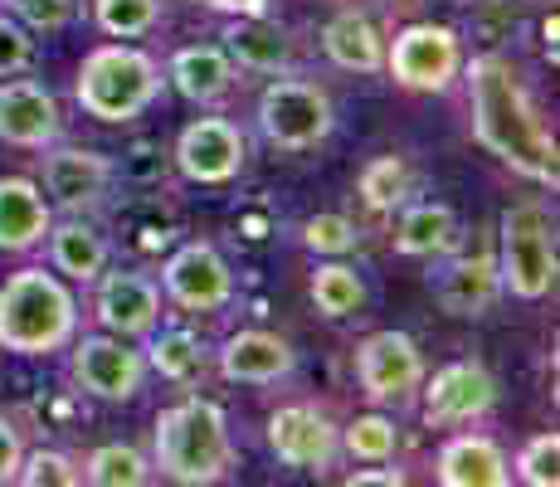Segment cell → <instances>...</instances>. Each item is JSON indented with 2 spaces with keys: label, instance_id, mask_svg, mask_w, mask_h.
<instances>
[{
  "label": "cell",
  "instance_id": "obj_3",
  "mask_svg": "<svg viewBox=\"0 0 560 487\" xmlns=\"http://www.w3.org/2000/svg\"><path fill=\"white\" fill-rule=\"evenodd\" d=\"M79 337V298L54 268H15L0 283V346L10 356H54Z\"/></svg>",
  "mask_w": 560,
  "mask_h": 487
},
{
  "label": "cell",
  "instance_id": "obj_30",
  "mask_svg": "<svg viewBox=\"0 0 560 487\" xmlns=\"http://www.w3.org/2000/svg\"><path fill=\"white\" fill-rule=\"evenodd\" d=\"M341 453L357 463H395V453H400V425L385 415H357L341 429Z\"/></svg>",
  "mask_w": 560,
  "mask_h": 487
},
{
  "label": "cell",
  "instance_id": "obj_14",
  "mask_svg": "<svg viewBox=\"0 0 560 487\" xmlns=\"http://www.w3.org/2000/svg\"><path fill=\"white\" fill-rule=\"evenodd\" d=\"M268 449L283 468L327 473L341 459V429L317 405H283L268 415Z\"/></svg>",
  "mask_w": 560,
  "mask_h": 487
},
{
  "label": "cell",
  "instance_id": "obj_17",
  "mask_svg": "<svg viewBox=\"0 0 560 487\" xmlns=\"http://www.w3.org/2000/svg\"><path fill=\"white\" fill-rule=\"evenodd\" d=\"M0 142L20 151H45L63 142V107L45 83L35 79H0Z\"/></svg>",
  "mask_w": 560,
  "mask_h": 487
},
{
  "label": "cell",
  "instance_id": "obj_40",
  "mask_svg": "<svg viewBox=\"0 0 560 487\" xmlns=\"http://www.w3.org/2000/svg\"><path fill=\"white\" fill-rule=\"evenodd\" d=\"M395 5H400V0H395Z\"/></svg>",
  "mask_w": 560,
  "mask_h": 487
},
{
  "label": "cell",
  "instance_id": "obj_2",
  "mask_svg": "<svg viewBox=\"0 0 560 487\" xmlns=\"http://www.w3.org/2000/svg\"><path fill=\"white\" fill-rule=\"evenodd\" d=\"M240 463L230 439V419L214 399H180V405L161 409L152 429V468L171 483L186 487H210L224 483Z\"/></svg>",
  "mask_w": 560,
  "mask_h": 487
},
{
  "label": "cell",
  "instance_id": "obj_25",
  "mask_svg": "<svg viewBox=\"0 0 560 487\" xmlns=\"http://www.w3.org/2000/svg\"><path fill=\"white\" fill-rule=\"evenodd\" d=\"M463 244L458 214L444 200H405L400 224H395V248L405 258H439Z\"/></svg>",
  "mask_w": 560,
  "mask_h": 487
},
{
  "label": "cell",
  "instance_id": "obj_31",
  "mask_svg": "<svg viewBox=\"0 0 560 487\" xmlns=\"http://www.w3.org/2000/svg\"><path fill=\"white\" fill-rule=\"evenodd\" d=\"M161 15H166V0H93V25L113 39L152 35Z\"/></svg>",
  "mask_w": 560,
  "mask_h": 487
},
{
  "label": "cell",
  "instance_id": "obj_18",
  "mask_svg": "<svg viewBox=\"0 0 560 487\" xmlns=\"http://www.w3.org/2000/svg\"><path fill=\"white\" fill-rule=\"evenodd\" d=\"M214 366H220V375L230 385H278L298 371V351L288 346V337H278V332L244 327L220 341Z\"/></svg>",
  "mask_w": 560,
  "mask_h": 487
},
{
  "label": "cell",
  "instance_id": "obj_37",
  "mask_svg": "<svg viewBox=\"0 0 560 487\" xmlns=\"http://www.w3.org/2000/svg\"><path fill=\"white\" fill-rule=\"evenodd\" d=\"M20 459H25V439H20V429L10 425L5 415H0V483H15Z\"/></svg>",
  "mask_w": 560,
  "mask_h": 487
},
{
  "label": "cell",
  "instance_id": "obj_5",
  "mask_svg": "<svg viewBox=\"0 0 560 487\" xmlns=\"http://www.w3.org/2000/svg\"><path fill=\"white\" fill-rule=\"evenodd\" d=\"M498 278L516 302H541L556 288V214L541 200H516L498 220Z\"/></svg>",
  "mask_w": 560,
  "mask_h": 487
},
{
  "label": "cell",
  "instance_id": "obj_12",
  "mask_svg": "<svg viewBox=\"0 0 560 487\" xmlns=\"http://www.w3.org/2000/svg\"><path fill=\"white\" fill-rule=\"evenodd\" d=\"M357 385L375 405H400L424 385V356L409 332H371L357 346Z\"/></svg>",
  "mask_w": 560,
  "mask_h": 487
},
{
  "label": "cell",
  "instance_id": "obj_39",
  "mask_svg": "<svg viewBox=\"0 0 560 487\" xmlns=\"http://www.w3.org/2000/svg\"><path fill=\"white\" fill-rule=\"evenodd\" d=\"M347 483H351V487H400L405 473H400V468H357Z\"/></svg>",
  "mask_w": 560,
  "mask_h": 487
},
{
  "label": "cell",
  "instance_id": "obj_35",
  "mask_svg": "<svg viewBox=\"0 0 560 487\" xmlns=\"http://www.w3.org/2000/svg\"><path fill=\"white\" fill-rule=\"evenodd\" d=\"M5 5V15H15L25 30H45V35H54V30H63L73 20V0H0Z\"/></svg>",
  "mask_w": 560,
  "mask_h": 487
},
{
  "label": "cell",
  "instance_id": "obj_20",
  "mask_svg": "<svg viewBox=\"0 0 560 487\" xmlns=\"http://www.w3.org/2000/svg\"><path fill=\"white\" fill-rule=\"evenodd\" d=\"M220 49L230 54V63L240 73H264V79H273V73L293 69V39L268 15H230Z\"/></svg>",
  "mask_w": 560,
  "mask_h": 487
},
{
  "label": "cell",
  "instance_id": "obj_27",
  "mask_svg": "<svg viewBox=\"0 0 560 487\" xmlns=\"http://www.w3.org/2000/svg\"><path fill=\"white\" fill-rule=\"evenodd\" d=\"M147 337H152V346H147V366H152L161 381L190 385L205 371V346L190 327H161V332L152 327Z\"/></svg>",
  "mask_w": 560,
  "mask_h": 487
},
{
  "label": "cell",
  "instance_id": "obj_10",
  "mask_svg": "<svg viewBox=\"0 0 560 487\" xmlns=\"http://www.w3.org/2000/svg\"><path fill=\"white\" fill-rule=\"evenodd\" d=\"M171 156H176V171L190 186H230L249 161V137L230 117H196V123L180 127Z\"/></svg>",
  "mask_w": 560,
  "mask_h": 487
},
{
  "label": "cell",
  "instance_id": "obj_16",
  "mask_svg": "<svg viewBox=\"0 0 560 487\" xmlns=\"http://www.w3.org/2000/svg\"><path fill=\"white\" fill-rule=\"evenodd\" d=\"M93 317L103 332L113 337H147L161 322V283L152 274H137V268H113L107 264L93 278Z\"/></svg>",
  "mask_w": 560,
  "mask_h": 487
},
{
  "label": "cell",
  "instance_id": "obj_19",
  "mask_svg": "<svg viewBox=\"0 0 560 487\" xmlns=\"http://www.w3.org/2000/svg\"><path fill=\"white\" fill-rule=\"evenodd\" d=\"M45 254H49V268L69 283H83L89 288L93 278L113 264V244L103 240V230L83 214H63V220L49 224L45 234Z\"/></svg>",
  "mask_w": 560,
  "mask_h": 487
},
{
  "label": "cell",
  "instance_id": "obj_7",
  "mask_svg": "<svg viewBox=\"0 0 560 487\" xmlns=\"http://www.w3.org/2000/svg\"><path fill=\"white\" fill-rule=\"evenodd\" d=\"M385 73L409 93H448L463 73V39L448 25H405L385 39Z\"/></svg>",
  "mask_w": 560,
  "mask_h": 487
},
{
  "label": "cell",
  "instance_id": "obj_6",
  "mask_svg": "<svg viewBox=\"0 0 560 487\" xmlns=\"http://www.w3.org/2000/svg\"><path fill=\"white\" fill-rule=\"evenodd\" d=\"M258 132L278 151H317L337 132V103L322 83L298 79L293 69L273 73L258 93Z\"/></svg>",
  "mask_w": 560,
  "mask_h": 487
},
{
  "label": "cell",
  "instance_id": "obj_34",
  "mask_svg": "<svg viewBox=\"0 0 560 487\" xmlns=\"http://www.w3.org/2000/svg\"><path fill=\"white\" fill-rule=\"evenodd\" d=\"M303 244L312 248V254H331V258H341V254H351V248L361 244V234H357V224L347 220V214H312V220L303 224Z\"/></svg>",
  "mask_w": 560,
  "mask_h": 487
},
{
  "label": "cell",
  "instance_id": "obj_38",
  "mask_svg": "<svg viewBox=\"0 0 560 487\" xmlns=\"http://www.w3.org/2000/svg\"><path fill=\"white\" fill-rule=\"evenodd\" d=\"M190 5H200V10H214V15H268V5L273 0H190Z\"/></svg>",
  "mask_w": 560,
  "mask_h": 487
},
{
  "label": "cell",
  "instance_id": "obj_1",
  "mask_svg": "<svg viewBox=\"0 0 560 487\" xmlns=\"http://www.w3.org/2000/svg\"><path fill=\"white\" fill-rule=\"evenodd\" d=\"M458 79H468L472 142L532 186L556 190V132L546 127L536 97L526 93L522 69L502 54H478L472 63L463 59Z\"/></svg>",
  "mask_w": 560,
  "mask_h": 487
},
{
  "label": "cell",
  "instance_id": "obj_13",
  "mask_svg": "<svg viewBox=\"0 0 560 487\" xmlns=\"http://www.w3.org/2000/svg\"><path fill=\"white\" fill-rule=\"evenodd\" d=\"M429 292L434 302L448 312V317H488L502 298V278H498V254L482 248V254H463V248H448V254L429 258Z\"/></svg>",
  "mask_w": 560,
  "mask_h": 487
},
{
  "label": "cell",
  "instance_id": "obj_32",
  "mask_svg": "<svg viewBox=\"0 0 560 487\" xmlns=\"http://www.w3.org/2000/svg\"><path fill=\"white\" fill-rule=\"evenodd\" d=\"M512 478L526 487H556V478H560V434L556 429H541V434H532L516 449Z\"/></svg>",
  "mask_w": 560,
  "mask_h": 487
},
{
  "label": "cell",
  "instance_id": "obj_8",
  "mask_svg": "<svg viewBox=\"0 0 560 487\" xmlns=\"http://www.w3.org/2000/svg\"><path fill=\"white\" fill-rule=\"evenodd\" d=\"M69 346H73V381H79L83 395L103 399V405H127V399L142 395L147 375H152L142 346H132L127 337H113V332H103V337H73Z\"/></svg>",
  "mask_w": 560,
  "mask_h": 487
},
{
  "label": "cell",
  "instance_id": "obj_28",
  "mask_svg": "<svg viewBox=\"0 0 560 487\" xmlns=\"http://www.w3.org/2000/svg\"><path fill=\"white\" fill-rule=\"evenodd\" d=\"M152 478V453H142L137 443H98L83 459V483L93 487H147Z\"/></svg>",
  "mask_w": 560,
  "mask_h": 487
},
{
  "label": "cell",
  "instance_id": "obj_29",
  "mask_svg": "<svg viewBox=\"0 0 560 487\" xmlns=\"http://www.w3.org/2000/svg\"><path fill=\"white\" fill-rule=\"evenodd\" d=\"M307 292H312V308L322 312L327 322H347L361 312L365 302V283L351 264L331 258V264H317V274L307 278Z\"/></svg>",
  "mask_w": 560,
  "mask_h": 487
},
{
  "label": "cell",
  "instance_id": "obj_22",
  "mask_svg": "<svg viewBox=\"0 0 560 487\" xmlns=\"http://www.w3.org/2000/svg\"><path fill=\"white\" fill-rule=\"evenodd\" d=\"M434 478L444 487H512V459L488 434H454L439 449Z\"/></svg>",
  "mask_w": 560,
  "mask_h": 487
},
{
  "label": "cell",
  "instance_id": "obj_21",
  "mask_svg": "<svg viewBox=\"0 0 560 487\" xmlns=\"http://www.w3.org/2000/svg\"><path fill=\"white\" fill-rule=\"evenodd\" d=\"M54 224V205L30 176H0V248L5 254H30L45 244Z\"/></svg>",
  "mask_w": 560,
  "mask_h": 487
},
{
  "label": "cell",
  "instance_id": "obj_36",
  "mask_svg": "<svg viewBox=\"0 0 560 487\" xmlns=\"http://www.w3.org/2000/svg\"><path fill=\"white\" fill-rule=\"evenodd\" d=\"M30 63H35V30H25L15 15L0 10V79L25 73Z\"/></svg>",
  "mask_w": 560,
  "mask_h": 487
},
{
  "label": "cell",
  "instance_id": "obj_11",
  "mask_svg": "<svg viewBox=\"0 0 560 487\" xmlns=\"http://www.w3.org/2000/svg\"><path fill=\"white\" fill-rule=\"evenodd\" d=\"M39 171H45V190L54 210L63 214H89L98 210V205L107 200V190H113V176L117 166L103 156V151L93 147H63L54 142L39 151Z\"/></svg>",
  "mask_w": 560,
  "mask_h": 487
},
{
  "label": "cell",
  "instance_id": "obj_9",
  "mask_svg": "<svg viewBox=\"0 0 560 487\" xmlns=\"http://www.w3.org/2000/svg\"><path fill=\"white\" fill-rule=\"evenodd\" d=\"M424 395V425L429 429H454L478 425L498 409V375L482 361H448L419 385Z\"/></svg>",
  "mask_w": 560,
  "mask_h": 487
},
{
  "label": "cell",
  "instance_id": "obj_33",
  "mask_svg": "<svg viewBox=\"0 0 560 487\" xmlns=\"http://www.w3.org/2000/svg\"><path fill=\"white\" fill-rule=\"evenodd\" d=\"M20 487H79L83 483V468L59 449H35L20 459V473H15Z\"/></svg>",
  "mask_w": 560,
  "mask_h": 487
},
{
  "label": "cell",
  "instance_id": "obj_15",
  "mask_svg": "<svg viewBox=\"0 0 560 487\" xmlns=\"http://www.w3.org/2000/svg\"><path fill=\"white\" fill-rule=\"evenodd\" d=\"M161 298L186 312H220L234 302V274L214 244L190 240L161 264Z\"/></svg>",
  "mask_w": 560,
  "mask_h": 487
},
{
  "label": "cell",
  "instance_id": "obj_26",
  "mask_svg": "<svg viewBox=\"0 0 560 487\" xmlns=\"http://www.w3.org/2000/svg\"><path fill=\"white\" fill-rule=\"evenodd\" d=\"M357 190H361V200L371 214H395L409 195H415V166H409L400 151L371 156L357 176Z\"/></svg>",
  "mask_w": 560,
  "mask_h": 487
},
{
  "label": "cell",
  "instance_id": "obj_4",
  "mask_svg": "<svg viewBox=\"0 0 560 487\" xmlns=\"http://www.w3.org/2000/svg\"><path fill=\"white\" fill-rule=\"evenodd\" d=\"M166 89V73L147 49L137 45H98L83 54L79 79H73V103L98 123H137L152 113V103Z\"/></svg>",
  "mask_w": 560,
  "mask_h": 487
},
{
  "label": "cell",
  "instance_id": "obj_23",
  "mask_svg": "<svg viewBox=\"0 0 560 487\" xmlns=\"http://www.w3.org/2000/svg\"><path fill=\"white\" fill-rule=\"evenodd\" d=\"M161 73H166L171 89L186 97V103H196V107L220 103V97L234 89V79H240V69H234L230 54H224L220 45H186V49H176Z\"/></svg>",
  "mask_w": 560,
  "mask_h": 487
},
{
  "label": "cell",
  "instance_id": "obj_24",
  "mask_svg": "<svg viewBox=\"0 0 560 487\" xmlns=\"http://www.w3.org/2000/svg\"><path fill=\"white\" fill-rule=\"evenodd\" d=\"M322 54L341 73H385V35L357 10H341L322 25Z\"/></svg>",
  "mask_w": 560,
  "mask_h": 487
}]
</instances>
